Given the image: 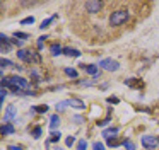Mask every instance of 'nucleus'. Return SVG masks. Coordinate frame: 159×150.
<instances>
[{
    "label": "nucleus",
    "instance_id": "1",
    "mask_svg": "<svg viewBox=\"0 0 159 150\" xmlns=\"http://www.w3.org/2000/svg\"><path fill=\"white\" fill-rule=\"evenodd\" d=\"M128 19V12L123 9H118L115 12H111L110 15V26H121L125 20Z\"/></svg>",
    "mask_w": 159,
    "mask_h": 150
},
{
    "label": "nucleus",
    "instance_id": "2",
    "mask_svg": "<svg viewBox=\"0 0 159 150\" xmlns=\"http://www.w3.org/2000/svg\"><path fill=\"white\" fill-rule=\"evenodd\" d=\"M140 142H142V147L147 148V150H152V148H156V147L159 145V138L154 136V135H144Z\"/></svg>",
    "mask_w": 159,
    "mask_h": 150
},
{
    "label": "nucleus",
    "instance_id": "3",
    "mask_svg": "<svg viewBox=\"0 0 159 150\" xmlns=\"http://www.w3.org/2000/svg\"><path fill=\"white\" fill-rule=\"evenodd\" d=\"M99 67H103L108 72H116L120 68V63L116 60H113V58H104V60L99 61Z\"/></svg>",
    "mask_w": 159,
    "mask_h": 150
},
{
    "label": "nucleus",
    "instance_id": "4",
    "mask_svg": "<svg viewBox=\"0 0 159 150\" xmlns=\"http://www.w3.org/2000/svg\"><path fill=\"white\" fill-rule=\"evenodd\" d=\"M101 7H103V3L99 2V0H89V2H86V10L89 14H96L101 10Z\"/></svg>",
    "mask_w": 159,
    "mask_h": 150
},
{
    "label": "nucleus",
    "instance_id": "5",
    "mask_svg": "<svg viewBox=\"0 0 159 150\" xmlns=\"http://www.w3.org/2000/svg\"><path fill=\"white\" fill-rule=\"evenodd\" d=\"M0 50H2V53H9V51L12 50V41L11 38H7L5 34H0Z\"/></svg>",
    "mask_w": 159,
    "mask_h": 150
},
{
    "label": "nucleus",
    "instance_id": "6",
    "mask_svg": "<svg viewBox=\"0 0 159 150\" xmlns=\"http://www.w3.org/2000/svg\"><path fill=\"white\" fill-rule=\"evenodd\" d=\"M65 102V106H72V108H75V109H86V104H84V101H80V99H67V101H63Z\"/></svg>",
    "mask_w": 159,
    "mask_h": 150
},
{
    "label": "nucleus",
    "instance_id": "7",
    "mask_svg": "<svg viewBox=\"0 0 159 150\" xmlns=\"http://www.w3.org/2000/svg\"><path fill=\"white\" fill-rule=\"evenodd\" d=\"M80 68L86 70V73L93 75L94 78H98V75H99V68H98L96 65H80Z\"/></svg>",
    "mask_w": 159,
    "mask_h": 150
},
{
    "label": "nucleus",
    "instance_id": "8",
    "mask_svg": "<svg viewBox=\"0 0 159 150\" xmlns=\"http://www.w3.org/2000/svg\"><path fill=\"white\" fill-rule=\"evenodd\" d=\"M116 133H118V126H110V128L103 130V136H104L106 140H110V138H113V136H116Z\"/></svg>",
    "mask_w": 159,
    "mask_h": 150
},
{
    "label": "nucleus",
    "instance_id": "9",
    "mask_svg": "<svg viewBox=\"0 0 159 150\" xmlns=\"http://www.w3.org/2000/svg\"><path fill=\"white\" fill-rule=\"evenodd\" d=\"M0 131H2V135H12V133L16 131V128H14V125L12 123H4L2 125V128H0Z\"/></svg>",
    "mask_w": 159,
    "mask_h": 150
},
{
    "label": "nucleus",
    "instance_id": "10",
    "mask_svg": "<svg viewBox=\"0 0 159 150\" xmlns=\"http://www.w3.org/2000/svg\"><path fill=\"white\" fill-rule=\"evenodd\" d=\"M63 55H65V56H70V58H72V56H80V51L79 50H75V48H63Z\"/></svg>",
    "mask_w": 159,
    "mask_h": 150
},
{
    "label": "nucleus",
    "instance_id": "11",
    "mask_svg": "<svg viewBox=\"0 0 159 150\" xmlns=\"http://www.w3.org/2000/svg\"><path fill=\"white\" fill-rule=\"evenodd\" d=\"M125 85H128V87H132V89H140L142 82L137 80V78H128V80H125Z\"/></svg>",
    "mask_w": 159,
    "mask_h": 150
},
{
    "label": "nucleus",
    "instance_id": "12",
    "mask_svg": "<svg viewBox=\"0 0 159 150\" xmlns=\"http://www.w3.org/2000/svg\"><path fill=\"white\" fill-rule=\"evenodd\" d=\"M50 53L53 55V56H58V55H63V48L60 46V44H52V46H50Z\"/></svg>",
    "mask_w": 159,
    "mask_h": 150
},
{
    "label": "nucleus",
    "instance_id": "13",
    "mask_svg": "<svg viewBox=\"0 0 159 150\" xmlns=\"http://www.w3.org/2000/svg\"><path fill=\"white\" fill-rule=\"evenodd\" d=\"M17 58H21V60L26 61V63H31V60H29V51L28 50H19L17 51Z\"/></svg>",
    "mask_w": 159,
    "mask_h": 150
},
{
    "label": "nucleus",
    "instance_id": "14",
    "mask_svg": "<svg viewBox=\"0 0 159 150\" xmlns=\"http://www.w3.org/2000/svg\"><path fill=\"white\" fill-rule=\"evenodd\" d=\"M60 136H62V133H60V131H52V136H50L48 142H46V147H48L50 143H57V142H60Z\"/></svg>",
    "mask_w": 159,
    "mask_h": 150
},
{
    "label": "nucleus",
    "instance_id": "15",
    "mask_svg": "<svg viewBox=\"0 0 159 150\" xmlns=\"http://www.w3.org/2000/svg\"><path fill=\"white\" fill-rule=\"evenodd\" d=\"M29 60L31 63H41V55L38 51H29Z\"/></svg>",
    "mask_w": 159,
    "mask_h": 150
},
{
    "label": "nucleus",
    "instance_id": "16",
    "mask_svg": "<svg viewBox=\"0 0 159 150\" xmlns=\"http://www.w3.org/2000/svg\"><path fill=\"white\" fill-rule=\"evenodd\" d=\"M58 123H60V118H58V114H53L52 118H50V128H52V130H55L57 126H58Z\"/></svg>",
    "mask_w": 159,
    "mask_h": 150
},
{
    "label": "nucleus",
    "instance_id": "17",
    "mask_svg": "<svg viewBox=\"0 0 159 150\" xmlns=\"http://www.w3.org/2000/svg\"><path fill=\"white\" fill-rule=\"evenodd\" d=\"M14 114H16V108H14V106H9V108H7V113H5V118H4L5 123H9V119H11Z\"/></svg>",
    "mask_w": 159,
    "mask_h": 150
},
{
    "label": "nucleus",
    "instance_id": "18",
    "mask_svg": "<svg viewBox=\"0 0 159 150\" xmlns=\"http://www.w3.org/2000/svg\"><path fill=\"white\" fill-rule=\"evenodd\" d=\"M55 19H57V15H52V17H50V19H45V20H43V22H41V26H39V27H41V29H46V27H48L50 24H52L53 20H55Z\"/></svg>",
    "mask_w": 159,
    "mask_h": 150
},
{
    "label": "nucleus",
    "instance_id": "19",
    "mask_svg": "<svg viewBox=\"0 0 159 150\" xmlns=\"http://www.w3.org/2000/svg\"><path fill=\"white\" fill-rule=\"evenodd\" d=\"M41 133H43V130H41V126H34V128H33V131H31V135L34 136L36 140L39 138V136H41Z\"/></svg>",
    "mask_w": 159,
    "mask_h": 150
},
{
    "label": "nucleus",
    "instance_id": "20",
    "mask_svg": "<svg viewBox=\"0 0 159 150\" xmlns=\"http://www.w3.org/2000/svg\"><path fill=\"white\" fill-rule=\"evenodd\" d=\"M87 148V142L86 138H80L79 142H77V150H86Z\"/></svg>",
    "mask_w": 159,
    "mask_h": 150
},
{
    "label": "nucleus",
    "instance_id": "21",
    "mask_svg": "<svg viewBox=\"0 0 159 150\" xmlns=\"http://www.w3.org/2000/svg\"><path fill=\"white\" fill-rule=\"evenodd\" d=\"M34 113H46L48 111V106L46 104H41V106H34V109H33Z\"/></svg>",
    "mask_w": 159,
    "mask_h": 150
},
{
    "label": "nucleus",
    "instance_id": "22",
    "mask_svg": "<svg viewBox=\"0 0 159 150\" xmlns=\"http://www.w3.org/2000/svg\"><path fill=\"white\" fill-rule=\"evenodd\" d=\"M65 75H69V77H72V78H77V70H74V68H65Z\"/></svg>",
    "mask_w": 159,
    "mask_h": 150
},
{
    "label": "nucleus",
    "instance_id": "23",
    "mask_svg": "<svg viewBox=\"0 0 159 150\" xmlns=\"http://www.w3.org/2000/svg\"><path fill=\"white\" fill-rule=\"evenodd\" d=\"M14 38H19V39H28L29 34H28V33H19V31H16V33H14Z\"/></svg>",
    "mask_w": 159,
    "mask_h": 150
},
{
    "label": "nucleus",
    "instance_id": "24",
    "mask_svg": "<svg viewBox=\"0 0 159 150\" xmlns=\"http://www.w3.org/2000/svg\"><path fill=\"white\" fill-rule=\"evenodd\" d=\"M120 140H116V138H115V136H113V138H110V140H108V147H118V145H120Z\"/></svg>",
    "mask_w": 159,
    "mask_h": 150
},
{
    "label": "nucleus",
    "instance_id": "25",
    "mask_svg": "<svg viewBox=\"0 0 159 150\" xmlns=\"http://www.w3.org/2000/svg\"><path fill=\"white\" fill-rule=\"evenodd\" d=\"M0 65H2V67H14V61L7 60V58H2V61H0Z\"/></svg>",
    "mask_w": 159,
    "mask_h": 150
},
{
    "label": "nucleus",
    "instance_id": "26",
    "mask_svg": "<svg viewBox=\"0 0 159 150\" xmlns=\"http://www.w3.org/2000/svg\"><path fill=\"white\" fill-rule=\"evenodd\" d=\"M123 145H125V148H127V150H135V145L130 142V140H125Z\"/></svg>",
    "mask_w": 159,
    "mask_h": 150
},
{
    "label": "nucleus",
    "instance_id": "27",
    "mask_svg": "<svg viewBox=\"0 0 159 150\" xmlns=\"http://www.w3.org/2000/svg\"><path fill=\"white\" fill-rule=\"evenodd\" d=\"M93 150H104V145L101 142H94L93 143Z\"/></svg>",
    "mask_w": 159,
    "mask_h": 150
},
{
    "label": "nucleus",
    "instance_id": "28",
    "mask_svg": "<svg viewBox=\"0 0 159 150\" xmlns=\"http://www.w3.org/2000/svg\"><path fill=\"white\" fill-rule=\"evenodd\" d=\"M33 22H34V17H33V15H29V17H26V19L21 20L22 26H24V24H33Z\"/></svg>",
    "mask_w": 159,
    "mask_h": 150
},
{
    "label": "nucleus",
    "instance_id": "29",
    "mask_svg": "<svg viewBox=\"0 0 159 150\" xmlns=\"http://www.w3.org/2000/svg\"><path fill=\"white\" fill-rule=\"evenodd\" d=\"M45 39H46V36H41V38H38V43H36V46H38V50H41V48H43V44H45Z\"/></svg>",
    "mask_w": 159,
    "mask_h": 150
},
{
    "label": "nucleus",
    "instance_id": "30",
    "mask_svg": "<svg viewBox=\"0 0 159 150\" xmlns=\"http://www.w3.org/2000/svg\"><path fill=\"white\" fill-rule=\"evenodd\" d=\"M108 123H110V116H108V118H104V119H101V121H98V126H106Z\"/></svg>",
    "mask_w": 159,
    "mask_h": 150
},
{
    "label": "nucleus",
    "instance_id": "31",
    "mask_svg": "<svg viewBox=\"0 0 159 150\" xmlns=\"http://www.w3.org/2000/svg\"><path fill=\"white\" fill-rule=\"evenodd\" d=\"M65 143H67V147H72L74 143H75V138H74V136H69V138L65 140Z\"/></svg>",
    "mask_w": 159,
    "mask_h": 150
},
{
    "label": "nucleus",
    "instance_id": "32",
    "mask_svg": "<svg viewBox=\"0 0 159 150\" xmlns=\"http://www.w3.org/2000/svg\"><path fill=\"white\" fill-rule=\"evenodd\" d=\"M108 102H110V104H118L120 99H118V97H108Z\"/></svg>",
    "mask_w": 159,
    "mask_h": 150
},
{
    "label": "nucleus",
    "instance_id": "33",
    "mask_svg": "<svg viewBox=\"0 0 159 150\" xmlns=\"http://www.w3.org/2000/svg\"><path fill=\"white\" fill-rule=\"evenodd\" d=\"M12 44H16V46H22V41L21 39H11Z\"/></svg>",
    "mask_w": 159,
    "mask_h": 150
},
{
    "label": "nucleus",
    "instance_id": "34",
    "mask_svg": "<svg viewBox=\"0 0 159 150\" xmlns=\"http://www.w3.org/2000/svg\"><path fill=\"white\" fill-rule=\"evenodd\" d=\"M9 150H22V147H19V145H9Z\"/></svg>",
    "mask_w": 159,
    "mask_h": 150
},
{
    "label": "nucleus",
    "instance_id": "35",
    "mask_svg": "<svg viewBox=\"0 0 159 150\" xmlns=\"http://www.w3.org/2000/svg\"><path fill=\"white\" fill-rule=\"evenodd\" d=\"M74 121H75V123H82L84 118H82V116H74Z\"/></svg>",
    "mask_w": 159,
    "mask_h": 150
}]
</instances>
